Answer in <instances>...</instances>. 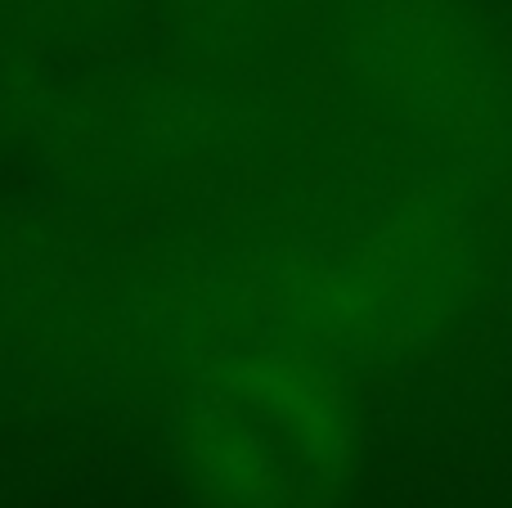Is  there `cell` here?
Here are the masks:
<instances>
[{
  "label": "cell",
  "instance_id": "obj_1",
  "mask_svg": "<svg viewBox=\"0 0 512 508\" xmlns=\"http://www.w3.org/2000/svg\"><path fill=\"white\" fill-rule=\"evenodd\" d=\"M176 446L203 508H333L355 468V419L324 369L265 351L198 378Z\"/></svg>",
  "mask_w": 512,
  "mask_h": 508
}]
</instances>
